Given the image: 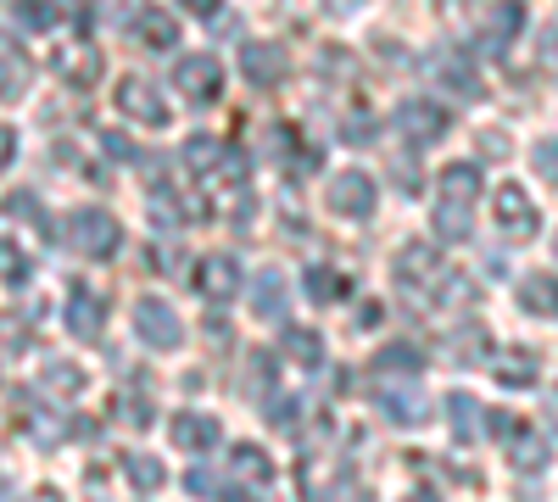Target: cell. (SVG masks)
<instances>
[{
  "label": "cell",
  "mask_w": 558,
  "mask_h": 502,
  "mask_svg": "<svg viewBox=\"0 0 558 502\" xmlns=\"http://www.w3.org/2000/svg\"><path fill=\"white\" fill-rule=\"evenodd\" d=\"M375 375L386 380V375H425V352H418V346H408V341H391V346H380L375 352Z\"/></svg>",
  "instance_id": "cell-29"
},
{
  "label": "cell",
  "mask_w": 558,
  "mask_h": 502,
  "mask_svg": "<svg viewBox=\"0 0 558 502\" xmlns=\"http://www.w3.org/2000/svg\"><path fill=\"white\" fill-rule=\"evenodd\" d=\"M173 84H179V96H184V101L213 107V101L223 96V68H218V57H207V51H196V57H179Z\"/></svg>",
  "instance_id": "cell-12"
},
{
  "label": "cell",
  "mask_w": 558,
  "mask_h": 502,
  "mask_svg": "<svg viewBox=\"0 0 558 502\" xmlns=\"http://www.w3.org/2000/svg\"><path fill=\"white\" fill-rule=\"evenodd\" d=\"M475 201H481V168L447 162L436 173V241H470Z\"/></svg>",
  "instance_id": "cell-1"
},
{
  "label": "cell",
  "mask_w": 558,
  "mask_h": 502,
  "mask_svg": "<svg viewBox=\"0 0 558 502\" xmlns=\"http://www.w3.org/2000/svg\"><path fill=\"white\" fill-rule=\"evenodd\" d=\"M286 357L302 363V369H318V363H324V335L302 330V325H286Z\"/></svg>",
  "instance_id": "cell-32"
},
{
  "label": "cell",
  "mask_w": 558,
  "mask_h": 502,
  "mask_svg": "<svg viewBox=\"0 0 558 502\" xmlns=\"http://www.w3.org/2000/svg\"><path fill=\"white\" fill-rule=\"evenodd\" d=\"M447 419H452V441L458 446H475L481 430H486V414L470 391H447Z\"/></svg>",
  "instance_id": "cell-21"
},
{
  "label": "cell",
  "mask_w": 558,
  "mask_h": 502,
  "mask_svg": "<svg viewBox=\"0 0 558 502\" xmlns=\"http://www.w3.org/2000/svg\"><path fill=\"white\" fill-rule=\"evenodd\" d=\"M397 128H402V140L408 146H441L447 140V128H452V118H447V107H436V101H425V96H408L402 107H397V118H391Z\"/></svg>",
  "instance_id": "cell-6"
},
{
  "label": "cell",
  "mask_w": 558,
  "mask_h": 502,
  "mask_svg": "<svg viewBox=\"0 0 558 502\" xmlns=\"http://www.w3.org/2000/svg\"><path fill=\"white\" fill-rule=\"evenodd\" d=\"M520 28H525V0H497V7L486 12V23H481V51L502 57L508 39H514Z\"/></svg>",
  "instance_id": "cell-15"
},
{
  "label": "cell",
  "mask_w": 558,
  "mask_h": 502,
  "mask_svg": "<svg viewBox=\"0 0 558 502\" xmlns=\"http://www.w3.org/2000/svg\"><path fill=\"white\" fill-rule=\"evenodd\" d=\"M520 307L531 318H558V273H525L520 280Z\"/></svg>",
  "instance_id": "cell-24"
},
{
  "label": "cell",
  "mask_w": 558,
  "mask_h": 502,
  "mask_svg": "<svg viewBox=\"0 0 558 502\" xmlns=\"http://www.w3.org/2000/svg\"><path fill=\"white\" fill-rule=\"evenodd\" d=\"M492 212H497V230L508 235V241H536L542 235V218H536V201L520 191V185H497V196H492Z\"/></svg>",
  "instance_id": "cell-10"
},
{
  "label": "cell",
  "mask_w": 558,
  "mask_h": 502,
  "mask_svg": "<svg viewBox=\"0 0 558 502\" xmlns=\"http://www.w3.org/2000/svg\"><path fill=\"white\" fill-rule=\"evenodd\" d=\"M134 335L146 341L151 352H173L184 341V325H179V313L162 296H140L134 302Z\"/></svg>",
  "instance_id": "cell-8"
},
{
  "label": "cell",
  "mask_w": 558,
  "mask_h": 502,
  "mask_svg": "<svg viewBox=\"0 0 558 502\" xmlns=\"http://www.w3.org/2000/svg\"><path fill=\"white\" fill-rule=\"evenodd\" d=\"M486 430H492L497 441H514V436H520V419H514V414H486Z\"/></svg>",
  "instance_id": "cell-41"
},
{
  "label": "cell",
  "mask_w": 558,
  "mask_h": 502,
  "mask_svg": "<svg viewBox=\"0 0 558 502\" xmlns=\"http://www.w3.org/2000/svg\"><path fill=\"white\" fill-rule=\"evenodd\" d=\"M436 73H441V78H447V84L458 89L463 101H481V96H486L481 73L470 68V57H463V51H441V57H436Z\"/></svg>",
  "instance_id": "cell-25"
},
{
  "label": "cell",
  "mask_w": 558,
  "mask_h": 502,
  "mask_svg": "<svg viewBox=\"0 0 558 502\" xmlns=\"http://www.w3.org/2000/svg\"><path fill=\"white\" fill-rule=\"evenodd\" d=\"M17 162V128H7V123H0V173H7Z\"/></svg>",
  "instance_id": "cell-43"
},
{
  "label": "cell",
  "mask_w": 558,
  "mask_h": 502,
  "mask_svg": "<svg viewBox=\"0 0 558 502\" xmlns=\"http://www.w3.org/2000/svg\"><path fill=\"white\" fill-rule=\"evenodd\" d=\"M17 425L28 430V441L39 446V452H51V446H62V436H68V419L57 414L51 402H23V414H17Z\"/></svg>",
  "instance_id": "cell-17"
},
{
  "label": "cell",
  "mask_w": 558,
  "mask_h": 502,
  "mask_svg": "<svg viewBox=\"0 0 558 502\" xmlns=\"http://www.w3.org/2000/svg\"><path fill=\"white\" fill-rule=\"evenodd\" d=\"M553 262H558V235H553Z\"/></svg>",
  "instance_id": "cell-51"
},
{
  "label": "cell",
  "mask_w": 558,
  "mask_h": 502,
  "mask_svg": "<svg viewBox=\"0 0 558 502\" xmlns=\"http://www.w3.org/2000/svg\"><path fill=\"white\" fill-rule=\"evenodd\" d=\"M184 491H191V497H229V491H223V480H218V475H207L202 464H196V469H184Z\"/></svg>",
  "instance_id": "cell-39"
},
{
  "label": "cell",
  "mask_w": 558,
  "mask_h": 502,
  "mask_svg": "<svg viewBox=\"0 0 558 502\" xmlns=\"http://www.w3.org/2000/svg\"><path fill=\"white\" fill-rule=\"evenodd\" d=\"M84 391V369L73 357H51L45 363V375H39V396H78Z\"/></svg>",
  "instance_id": "cell-30"
},
{
  "label": "cell",
  "mask_w": 558,
  "mask_h": 502,
  "mask_svg": "<svg viewBox=\"0 0 558 502\" xmlns=\"http://www.w3.org/2000/svg\"><path fill=\"white\" fill-rule=\"evenodd\" d=\"M536 168H542V173L553 179V185H558V140H542V146H536Z\"/></svg>",
  "instance_id": "cell-42"
},
{
  "label": "cell",
  "mask_w": 558,
  "mask_h": 502,
  "mask_svg": "<svg viewBox=\"0 0 558 502\" xmlns=\"http://www.w3.org/2000/svg\"><path fill=\"white\" fill-rule=\"evenodd\" d=\"M0 280H7L12 291H23L34 280V262H28V252L17 241H0Z\"/></svg>",
  "instance_id": "cell-35"
},
{
  "label": "cell",
  "mask_w": 558,
  "mask_h": 502,
  "mask_svg": "<svg viewBox=\"0 0 558 502\" xmlns=\"http://www.w3.org/2000/svg\"><path fill=\"white\" fill-rule=\"evenodd\" d=\"M68 246L84 252V257H112L123 246V230H118V218L101 212V207H78L68 212Z\"/></svg>",
  "instance_id": "cell-5"
},
{
  "label": "cell",
  "mask_w": 558,
  "mask_h": 502,
  "mask_svg": "<svg viewBox=\"0 0 558 502\" xmlns=\"http://www.w3.org/2000/svg\"><path fill=\"white\" fill-rule=\"evenodd\" d=\"M341 140H347V146H368V140H375V123H368L363 112H357V118H347V128H341Z\"/></svg>",
  "instance_id": "cell-40"
},
{
  "label": "cell",
  "mask_w": 558,
  "mask_h": 502,
  "mask_svg": "<svg viewBox=\"0 0 558 502\" xmlns=\"http://www.w3.org/2000/svg\"><path fill=\"white\" fill-rule=\"evenodd\" d=\"M347 291H352V285H347V273H330L324 262H313V268H307V296H313L318 307H336Z\"/></svg>",
  "instance_id": "cell-33"
},
{
  "label": "cell",
  "mask_w": 558,
  "mask_h": 502,
  "mask_svg": "<svg viewBox=\"0 0 558 502\" xmlns=\"http://www.w3.org/2000/svg\"><path fill=\"white\" fill-rule=\"evenodd\" d=\"M107 151H112V157H134V151H129V140H123V134H107Z\"/></svg>",
  "instance_id": "cell-49"
},
{
  "label": "cell",
  "mask_w": 558,
  "mask_h": 502,
  "mask_svg": "<svg viewBox=\"0 0 558 502\" xmlns=\"http://www.w3.org/2000/svg\"><path fill=\"white\" fill-rule=\"evenodd\" d=\"M286 273L279 268H257L252 273V313L263 318V325H286Z\"/></svg>",
  "instance_id": "cell-18"
},
{
  "label": "cell",
  "mask_w": 558,
  "mask_h": 502,
  "mask_svg": "<svg viewBox=\"0 0 558 502\" xmlns=\"http://www.w3.org/2000/svg\"><path fill=\"white\" fill-rule=\"evenodd\" d=\"M229 469H235L252 491H263V486H274V464H268V452L257 446V441H241L235 452H229Z\"/></svg>",
  "instance_id": "cell-26"
},
{
  "label": "cell",
  "mask_w": 558,
  "mask_h": 502,
  "mask_svg": "<svg viewBox=\"0 0 558 502\" xmlns=\"http://www.w3.org/2000/svg\"><path fill=\"white\" fill-rule=\"evenodd\" d=\"M296 480H302V497L307 502H368V491L336 464V452H302V469H296Z\"/></svg>",
  "instance_id": "cell-2"
},
{
  "label": "cell",
  "mask_w": 558,
  "mask_h": 502,
  "mask_svg": "<svg viewBox=\"0 0 558 502\" xmlns=\"http://www.w3.org/2000/svg\"><path fill=\"white\" fill-rule=\"evenodd\" d=\"M23 502H68V497H62V491H57V486H34V491H28V497H23Z\"/></svg>",
  "instance_id": "cell-46"
},
{
  "label": "cell",
  "mask_w": 558,
  "mask_h": 502,
  "mask_svg": "<svg viewBox=\"0 0 558 502\" xmlns=\"http://www.w3.org/2000/svg\"><path fill=\"white\" fill-rule=\"evenodd\" d=\"M28 346V325L17 313H0V352H23Z\"/></svg>",
  "instance_id": "cell-38"
},
{
  "label": "cell",
  "mask_w": 558,
  "mask_h": 502,
  "mask_svg": "<svg viewBox=\"0 0 558 502\" xmlns=\"http://www.w3.org/2000/svg\"><path fill=\"white\" fill-rule=\"evenodd\" d=\"M196 280V291H202V302H213V307H229L241 291H246V273H241V262L229 257V252H213V257H202V268L191 273Z\"/></svg>",
  "instance_id": "cell-11"
},
{
  "label": "cell",
  "mask_w": 558,
  "mask_h": 502,
  "mask_svg": "<svg viewBox=\"0 0 558 502\" xmlns=\"http://www.w3.org/2000/svg\"><path fill=\"white\" fill-rule=\"evenodd\" d=\"M123 475H129V486H134L140 497H151V491L168 486V469H162V458H151V452H129V458H123Z\"/></svg>",
  "instance_id": "cell-31"
},
{
  "label": "cell",
  "mask_w": 558,
  "mask_h": 502,
  "mask_svg": "<svg viewBox=\"0 0 558 502\" xmlns=\"http://www.w3.org/2000/svg\"><path fill=\"white\" fill-rule=\"evenodd\" d=\"M492 375H497V385H536V375H542V357L531 352V346H514V352H502V357H492Z\"/></svg>",
  "instance_id": "cell-23"
},
{
  "label": "cell",
  "mask_w": 558,
  "mask_h": 502,
  "mask_svg": "<svg viewBox=\"0 0 558 502\" xmlns=\"http://www.w3.org/2000/svg\"><path fill=\"white\" fill-rule=\"evenodd\" d=\"M112 101H118V112H123L129 123H140V128H168V123H173V112H168V101H162V89H157L151 78H140V73L118 78Z\"/></svg>",
  "instance_id": "cell-4"
},
{
  "label": "cell",
  "mask_w": 558,
  "mask_h": 502,
  "mask_svg": "<svg viewBox=\"0 0 558 502\" xmlns=\"http://www.w3.org/2000/svg\"><path fill=\"white\" fill-rule=\"evenodd\" d=\"M134 45H140V51H173V45H179V23H173V12L146 7V12L134 17Z\"/></svg>",
  "instance_id": "cell-22"
},
{
  "label": "cell",
  "mask_w": 558,
  "mask_h": 502,
  "mask_svg": "<svg viewBox=\"0 0 558 502\" xmlns=\"http://www.w3.org/2000/svg\"><path fill=\"white\" fill-rule=\"evenodd\" d=\"M408 502H441V497H436V491H413Z\"/></svg>",
  "instance_id": "cell-50"
},
{
  "label": "cell",
  "mask_w": 558,
  "mask_h": 502,
  "mask_svg": "<svg viewBox=\"0 0 558 502\" xmlns=\"http://www.w3.org/2000/svg\"><path fill=\"white\" fill-rule=\"evenodd\" d=\"M12 12H17V23H23V28H34V34H45V28H51V23L62 17L57 0H17Z\"/></svg>",
  "instance_id": "cell-36"
},
{
  "label": "cell",
  "mask_w": 558,
  "mask_h": 502,
  "mask_svg": "<svg viewBox=\"0 0 558 502\" xmlns=\"http://www.w3.org/2000/svg\"><path fill=\"white\" fill-rule=\"evenodd\" d=\"M447 357L452 363H481L486 357V325H458L452 341H447Z\"/></svg>",
  "instance_id": "cell-34"
},
{
  "label": "cell",
  "mask_w": 558,
  "mask_h": 502,
  "mask_svg": "<svg viewBox=\"0 0 558 502\" xmlns=\"http://www.w3.org/2000/svg\"><path fill=\"white\" fill-rule=\"evenodd\" d=\"M375 402H380V414H386L391 425H408V430L430 419V402H425V396H418L413 385H386V380H380V391H375Z\"/></svg>",
  "instance_id": "cell-19"
},
{
  "label": "cell",
  "mask_w": 558,
  "mask_h": 502,
  "mask_svg": "<svg viewBox=\"0 0 558 502\" xmlns=\"http://www.w3.org/2000/svg\"><path fill=\"white\" fill-rule=\"evenodd\" d=\"M84 497H89V502H107V469H101V464L84 475Z\"/></svg>",
  "instance_id": "cell-44"
},
{
  "label": "cell",
  "mask_w": 558,
  "mask_h": 502,
  "mask_svg": "<svg viewBox=\"0 0 558 502\" xmlns=\"http://www.w3.org/2000/svg\"><path fill=\"white\" fill-rule=\"evenodd\" d=\"M547 464H553V441L542 430L520 425V436L508 441V469H514V475H542Z\"/></svg>",
  "instance_id": "cell-20"
},
{
  "label": "cell",
  "mask_w": 558,
  "mask_h": 502,
  "mask_svg": "<svg viewBox=\"0 0 558 502\" xmlns=\"http://www.w3.org/2000/svg\"><path fill=\"white\" fill-rule=\"evenodd\" d=\"M184 12H196V17H218V0H179Z\"/></svg>",
  "instance_id": "cell-45"
},
{
  "label": "cell",
  "mask_w": 558,
  "mask_h": 502,
  "mask_svg": "<svg viewBox=\"0 0 558 502\" xmlns=\"http://www.w3.org/2000/svg\"><path fill=\"white\" fill-rule=\"evenodd\" d=\"M447 280H452V268L441 262V252H436V246L408 241V246L397 252V285H402L413 302H430Z\"/></svg>",
  "instance_id": "cell-3"
},
{
  "label": "cell",
  "mask_w": 558,
  "mask_h": 502,
  "mask_svg": "<svg viewBox=\"0 0 558 502\" xmlns=\"http://www.w3.org/2000/svg\"><path fill=\"white\" fill-rule=\"evenodd\" d=\"M0 497H7V480H0Z\"/></svg>",
  "instance_id": "cell-52"
},
{
  "label": "cell",
  "mask_w": 558,
  "mask_h": 502,
  "mask_svg": "<svg viewBox=\"0 0 558 502\" xmlns=\"http://www.w3.org/2000/svg\"><path fill=\"white\" fill-rule=\"evenodd\" d=\"M542 39H547V45H542V57H547V62H558V23H553Z\"/></svg>",
  "instance_id": "cell-48"
},
{
  "label": "cell",
  "mask_w": 558,
  "mask_h": 502,
  "mask_svg": "<svg viewBox=\"0 0 558 502\" xmlns=\"http://www.w3.org/2000/svg\"><path fill=\"white\" fill-rule=\"evenodd\" d=\"M62 318H68V330H73L78 341H96L101 325H107V302H101V291L68 285V307H62Z\"/></svg>",
  "instance_id": "cell-14"
},
{
  "label": "cell",
  "mask_w": 558,
  "mask_h": 502,
  "mask_svg": "<svg viewBox=\"0 0 558 502\" xmlns=\"http://www.w3.org/2000/svg\"><path fill=\"white\" fill-rule=\"evenodd\" d=\"M168 441H173L179 452H213V446L223 441V425H218L213 414H173V419H168Z\"/></svg>",
  "instance_id": "cell-16"
},
{
  "label": "cell",
  "mask_w": 558,
  "mask_h": 502,
  "mask_svg": "<svg viewBox=\"0 0 558 502\" xmlns=\"http://www.w3.org/2000/svg\"><path fill=\"white\" fill-rule=\"evenodd\" d=\"M375 201H380L375 173H363V168H341V173L330 179V212H336V218L363 223L368 212H375Z\"/></svg>",
  "instance_id": "cell-9"
},
{
  "label": "cell",
  "mask_w": 558,
  "mask_h": 502,
  "mask_svg": "<svg viewBox=\"0 0 558 502\" xmlns=\"http://www.w3.org/2000/svg\"><path fill=\"white\" fill-rule=\"evenodd\" d=\"M23 89H28V57L0 34V101H23Z\"/></svg>",
  "instance_id": "cell-27"
},
{
  "label": "cell",
  "mask_w": 558,
  "mask_h": 502,
  "mask_svg": "<svg viewBox=\"0 0 558 502\" xmlns=\"http://www.w3.org/2000/svg\"><path fill=\"white\" fill-rule=\"evenodd\" d=\"M7 212H12V218H28V223H34V230H39V235H57V230H51V223H45V212H39V196H28V191H17V196H7Z\"/></svg>",
  "instance_id": "cell-37"
},
{
  "label": "cell",
  "mask_w": 558,
  "mask_h": 502,
  "mask_svg": "<svg viewBox=\"0 0 558 502\" xmlns=\"http://www.w3.org/2000/svg\"><path fill=\"white\" fill-rule=\"evenodd\" d=\"M51 68H57V78L62 84H73V89H89V84H101V45L96 39H84V34H73V39H62L57 51H51Z\"/></svg>",
  "instance_id": "cell-7"
},
{
  "label": "cell",
  "mask_w": 558,
  "mask_h": 502,
  "mask_svg": "<svg viewBox=\"0 0 558 502\" xmlns=\"http://www.w3.org/2000/svg\"><path fill=\"white\" fill-rule=\"evenodd\" d=\"M397 185H402V191H418V173H413L408 162H397Z\"/></svg>",
  "instance_id": "cell-47"
},
{
  "label": "cell",
  "mask_w": 558,
  "mask_h": 502,
  "mask_svg": "<svg viewBox=\"0 0 558 502\" xmlns=\"http://www.w3.org/2000/svg\"><path fill=\"white\" fill-rule=\"evenodd\" d=\"M179 157H184V168H191V173H223L229 146H223V140H213V134H191Z\"/></svg>",
  "instance_id": "cell-28"
},
{
  "label": "cell",
  "mask_w": 558,
  "mask_h": 502,
  "mask_svg": "<svg viewBox=\"0 0 558 502\" xmlns=\"http://www.w3.org/2000/svg\"><path fill=\"white\" fill-rule=\"evenodd\" d=\"M241 73L257 89H279V84H286V73H291V51L279 39H246L241 45Z\"/></svg>",
  "instance_id": "cell-13"
}]
</instances>
